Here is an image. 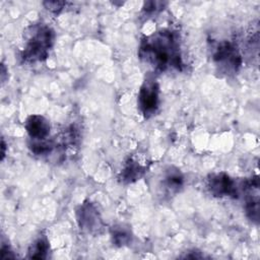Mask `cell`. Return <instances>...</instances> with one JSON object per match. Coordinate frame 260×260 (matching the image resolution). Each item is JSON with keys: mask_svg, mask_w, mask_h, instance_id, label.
I'll return each mask as SVG.
<instances>
[{"mask_svg": "<svg viewBox=\"0 0 260 260\" xmlns=\"http://www.w3.org/2000/svg\"><path fill=\"white\" fill-rule=\"evenodd\" d=\"M50 251L48 238L44 235L39 236L29 246L27 257L30 259H46Z\"/></svg>", "mask_w": 260, "mask_h": 260, "instance_id": "cell-11", "label": "cell"}, {"mask_svg": "<svg viewBox=\"0 0 260 260\" xmlns=\"http://www.w3.org/2000/svg\"><path fill=\"white\" fill-rule=\"evenodd\" d=\"M137 105L145 119H149L157 113L159 108V84L153 77L147 76L141 84Z\"/></svg>", "mask_w": 260, "mask_h": 260, "instance_id": "cell-4", "label": "cell"}, {"mask_svg": "<svg viewBox=\"0 0 260 260\" xmlns=\"http://www.w3.org/2000/svg\"><path fill=\"white\" fill-rule=\"evenodd\" d=\"M14 257L15 255L12 253L9 246H5V244L3 243L1 246V258L5 259V258H14Z\"/></svg>", "mask_w": 260, "mask_h": 260, "instance_id": "cell-15", "label": "cell"}, {"mask_svg": "<svg viewBox=\"0 0 260 260\" xmlns=\"http://www.w3.org/2000/svg\"><path fill=\"white\" fill-rule=\"evenodd\" d=\"M45 8L49 11H51L52 13L58 14L60 11H62L66 5L68 4L66 1H47L43 3Z\"/></svg>", "mask_w": 260, "mask_h": 260, "instance_id": "cell-14", "label": "cell"}, {"mask_svg": "<svg viewBox=\"0 0 260 260\" xmlns=\"http://www.w3.org/2000/svg\"><path fill=\"white\" fill-rule=\"evenodd\" d=\"M162 186L169 194L180 192L184 186V176L181 171L175 167L166 169L162 178Z\"/></svg>", "mask_w": 260, "mask_h": 260, "instance_id": "cell-9", "label": "cell"}, {"mask_svg": "<svg viewBox=\"0 0 260 260\" xmlns=\"http://www.w3.org/2000/svg\"><path fill=\"white\" fill-rule=\"evenodd\" d=\"M206 187L214 197L238 198L241 186L225 173L210 174L206 180Z\"/></svg>", "mask_w": 260, "mask_h": 260, "instance_id": "cell-6", "label": "cell"}, {"mask_svg": "<svg viewBox=\"0 0 260 260\" xmlns=\"http://www.w3.org/2000/svg\"><path fill=\"white\" fill-rule=\"evenodd\" d=\"M212 61L218 72L229 75L238 72L242 65V56L234 43L221 41L213 49Z\"/></svg>", "mask_w": 260, "mask_h": 260, "instance_id": "cell-3", "label": "cell"}, {"mask_svg": "<svg viewBox=\"0 0 260 260\" xmlns=\"http://www.w3.org/2000/svg\"><path fill=\"white\" fill-rule=\"evenodd\" d=\"M258 189L250 190L246 192L248 194V198L245 203V211L249 219L254 221L255 223H258L259 220V198H258Z\"/></svg>", "mask_w": 260, "mask_h": 260, "instance_id": "cell-12", "label": "cell"}, {"mask_svg": "<svg viewBox=\"0 0 260 260\" xmlns=\"http://www.w3.org/2000/svg\"><path fill=\"white\" fill-rule=\"evenodd\" d=\"M55 41L54 30L47 24L38 23L28 27L26 41L21 52L25 63L44 62L49 57Z\"/></svg>", "mask_w": 260, "mask_h": 260, "instance_id": "cell-2", "label": "cell"}, {"mask_svg": "<svg viewBox=\"0 0 260 260\" xmlns=\"http://www.w3.org/2000/svg\"><path fill=\"white\" fill-rule=\"evenodd\" d=\"M112 242L117 247H124L131 243L132 233L128 225L125 224H115L110 231Z\"/></svg>", "mask_w": 260, "mask_h": 260, "instance_id": "cell-10", "label": "cell"}, {"mask_svg": "<svg viewBox=\"0 0 260 260\" xmlns=\"http://www.w3.org/2000/svg\"><path fill=\"white\" fill-rule=\"evenodd\" d=\"M76 221L79 229L88 234L99 233L103 226L104 222L100 211L94 203L86 200L81 203L75 211Z\"/></svg>", "mask_w": 260, "mask_h": 260, "instance_id": "cell-5", "label": "cell"}, {"mask_svg": "<svg viewBox=\"0 0 260 260\" xmlns=\"http://www.w3.org/2000/svg\"><path fill=\"white\" fill-rule=\"evenodd\" d=\"M139 58L155 71H183L185 64L179 34L171 28H161L144 37L138 50Z\"/></svg>", "mask_w": 260, "mask_h": 260, "instance_id": "cell-1", "label": "cell"}, {"mask_svg": "<svg viewBox=\"0 0 260 260\" xmlns=\"http://www.w3.org/2000/svg\"><path fill=\"white\" fill-rule=\"evenodd\" d=\"M147 166L141 162L136 157H129L119 176V179L124 184H131L140 180L146 173Z\"/></svg>", "mask_w": 260, "mask_h": 260, "instance_id": "cell-8", "label": "cell"}, {"mask_svg": "<svg viewBox=\"0 0 260 260\" xmlns=\"http://www.w3.org/2000/svg\"><path fill=\"white\" fill-rule=\"evenodd\" d=\"M166 3L162 2H158V1H148L145 2L143 7H142V11L144 12V14L146 15H152V14H156L157 12L161 11L164 9V5Z\"/></svg>", "mask_w": 260, "mask_h": 260, "instance_id": "cell-13", "label": "cell"}, {"mask_svg": "<svg viewBox=\"0 0 260 260\" xmlns=\"http://www.w3.org/2000/svg\"><path fill=\"white\" fill-rule=\"evenodd\" d=\"M5 141H4V139L2 138V142H1V159L3 160V158H4V156H5Z\"/></svg>", "mask_w": 260, "mask_h": 260, "instance_id": "cell-16", "label": "cell"}, {"mask_svg": "<svg viewBox=\"0 0 260 260\" xmlns=\"http://www.w3.org/2000/svg\"><path fill=\"white\" fill-rule=\"evenodd\" d=\"M24 128L31 140H45L50 134L49 121L42 115H29L24 122Z\"/></svg>", "mask_w": 260, "mask_h": 260, "instance_id": "cell-7", "label": "cell"}]
</instances>
